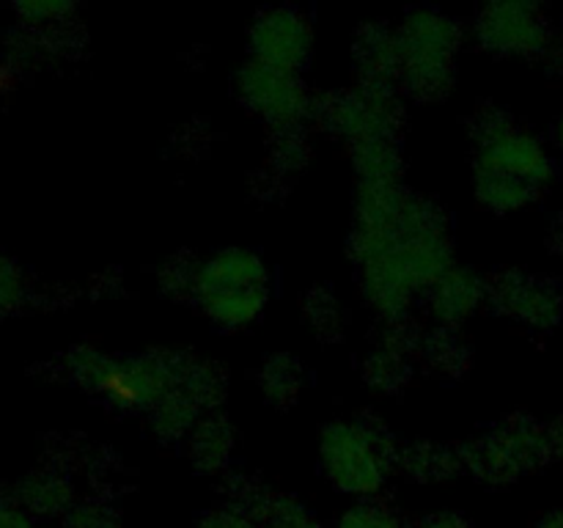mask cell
I'll list each match as a JSON object with an SVG mask.
<instances>
[{"instance_id":"1","label":"cell","mask_w":563,"mask_h":528,"mask_svg":"<svg viewBox=\"0 0 563 528\" xmlns=\"http://www.w3.org/2000/svg\"><path fill=\"white\" fill-rule=\"evenodd\" d=\"M352 256L361 267L368 306L390 322L405 319L412 300L451 267L449 223L438 204L394 185H361L352 229Z\"/></svg>"},{"instance_id":"2","label":"cell","mask_w":563,"mask_h":528,"mask_svg":"<svg viewBox=\"0 0 563 528\" xmlns=\"http://www.w3.org/2000/svg\"><path fill=\"white\" fill-rule=\"evenodd\" d=\"M66 369L75 383L113 407L148 413L176 385L179 355L148 352L137 358H113L93 346H75L66 355Z\"/></svg>"},{"instance_id":"3","label":"cell","mask_w":563,"mask_h":528,"mask_svg":"<svg viewBox=\"0 0 563 528\" xmlns=\"http://www.w3.org/2000/svg\"><path fill=\"white\" fill-rule=\"evenodd\" d=\"M269 292L273 275L256 251L223 248L198 264L192 300L214 324L240 330L262 317Z\"/></svg>"},{"instance_id":"4","label":"cell","mask_w":563,"mask_h":528,"mask_svg":"<svg viewBox=\"0 0 563 528\" xmlns=\"http://www.w3.org/2000/svg\"><path fill=\"white\" fill-rule=\"evenodd\" d=\"M399 72L396 86L418 99H440L454 82V58L462 31L438 9H412L396 28Z\"/></svg>"},{"instance_id":"5","label":"cell","mask_w":563,"mask_h":528,"mask_svg":"<svg viewBox=\"0 0 563 528\" xmlns=\"http://www.w3.org/2000/svg\"><path fill=\"white\" fill-rule=\"evenodd\" d=\"M319 462L341 493L374 495L388 482L396 449L379 424L368 418H339L324 427Z\"/></svg>"},{"instance_id":"6","label":"cell","mask_w":563,"mask_h":528,"mask_svg":"<svg viewBox=\"0 0 563 528\" xmlns=\"http://www.w3.org/2000/svg\"><path fill=\"white\" fill-rule=\"evenodd\" d=\"M462 454V465L484 484L504 487L537 471L553 457L550 429L531 418L511 416L473 438Z\"/></svg>"},{"instance_id":"7","label":"cell","mask_w":563,"mask_h":528,"mask_svg":"<svg viewBox=\"0 0 563 528\" xmlns=\"http://www.w3.org/2000/svg\"><path fill=\"white\" fill-rule=\"evenodd\" d=\"M476 163L473 170H493L542 190L555 176V163L548 146L533 132L517 124L506 110L478 108L473 116Z\"/></svg>"},{"instance_id":"8","label":"cell","mask_w":563,"mask_h":528,"mask_svg":"<svg viewBox=\"0 0 563 528\" xmlns=\"http://www.w3.org/2000/svg\"><path fill=\"white\" fill-rule=\"evenodd\" d=\"M313 116L350 146L366 141H396L401 127V102L394 86H366L328 94L313 102Z\"/></svg>"},{"instance_id":"9","label":"cell","mask_w":563,"mask_h":528,"mask_svg":"<svg viewBox=\"0 0 563 528\" xmlns=\"http://www.w3.org/2000/svg\"><path fill=\"white\" fill-rule=\"evenodd\" d=\"M236 94L247 110L267 121L275 132L300 130L302 121L313 116V99L297 75L262 61H247L236 72Z\"/></svg>"},{"instance_id":"10","label":"cell","mask_w":563,"mask_h":528,"mask_svg":"<svg viewBox=\"0 0 563 528\" xmlns=\"http://www.w3.org/2000/svg\"><path fill=\"white\" fill-rule=\"evenodd\" d=\"M476 36L482 47L498 55H542L553 42L544 11L526 0L484 6L476 16Z\"/></svg>"},{"instance_id":"11","label":"cell","mask_w":563,"mask_h":528,"mask_svg":"<svg viewBox=\"0 0 563 528\" xmlns=\"http://www.w3.org/2000/svg\"><path fill=\"white\" fill-rule=\"evenodd\" d=\"M253 61L297 75L311 61L313 28L308 14L295 6H273L258 11L247 31Z\"/></svg>"},{"instance_id":"12","label":"cell","mask_w":563,"mask_h":528,"mask_svg":"<svg viewBox=\"0 0 563 528\" xmlns=\"http://www.w3.org/2000/svg\"><path fill=\"white\" fill-rule=\"evenodd\" d=\"M487 297L500 314L533 330H548L563 317V292L559 284L542 275L509 273L495 275L487 286Z\"/></svg>"},{"instance_id":"13","label":"cell","mask_w":563,"mask_h":528,"mask_svg":"<svg viewBox=\"0 0 563 528\" xmlns=\"http://www.w3.org/2000/svg\"><path fill=\"white\" fill-rule=\"evenodd\" d=\"M229 506L240 509L262 528H324L300 498L275 493L267 484L247 476H236L229 484Z\"/></svg>"},{"instance_id":"14","label":"cell","mask_w":563,"mask_h":528,"mask_svg":"<svg viewBox=\"0 0 563 528\" xmlns=\"http://www.w3.org/2000/svg\"><path fill=\"white\" fill-rule=\"evenodd\" d=\"M484 297H487V284L473 270L451 264L427 289V306L429 314L451 330L454 324H462L467 317H473Z\"/></svg>"},{"instance_id":"15","label":"cell","mask_w":563,"mask_h":528,"mask_svg":"<svg viewBox=\"0 0 563 528\" xmlns=\"http://www.w3.org/2000/svg\"><path fill=\"white\" fill-rule=\"evenodd\" d=\"M16 504L33 517H64L75 506V484L60 468H38L11 490Z\"/></svg>"},{"instance_id":"16","label":"cell","mask_w":563,"mask_h":528,"mask_svg":"<svg viewBox=\"0 0 563 528\" xmlns=\"http://www.w3.org/2000/svg\"><path fill=\"white\" fill-rule=\"evenodd\" d=\"M355 64L361 72V82L366 86H396V72H399L396 28L383 25V22L361 28L355 38Z\"/></svg>"},{"instance_id":"17","label":"cell","mask_w":563,"mask_h":528,"mask_svg":"<svg viewBox=\"0 0 563 528\" xmlns=\"http://www.w3.org/2000/svg\"><path fill=\"white\" fill-rule=\"evenodd\" d=\"M234 429L218 413H207L198 418V424L185 438L187 454L201 473L223 471L234 457Z\"/></svg>"},{"instance_id":"18","label":"cell","mask_w":563,"mask_h":528,"mask_svg":"<svg viewBox=\"0 0 563 528\" xmlns=\"http://www.w3.org/2000/svg\"><path fill=\"white\" fill-rule=\"evenodd\" d=\"M396 465L418 482H443L462 468V454L438 443H412L396 454Z\"/></svg>"},{"instance_id":"19","label":"cell","mask_w":563,"mask_h":528,"mask_svg":"<svg viewBox=\"0 0 563 528\" xmlns=\"http://www.w3.org/2000/svg\"><path fill=\"white\" fill-rule=\"evenodd\" d=\"M352 163L361 174V185H394L401 176V157L396 141L355 143Z\"/></svg>"},{"instance_id":"20","label":"cell","mask_w":563,"mask_h":528,"mask_svg":"<svg viewBox=\"0 0 563 528\" xmlns=\"http://www.w3.org/2000/svg\"><path fill=\"white\" fill-rule=\"evenodd\" d=\"M258 385L264 399L278 407H289L306 385V369L291 355H273L258 372Z\"/></svg>"},{"instance_id":"21","label":"cell","mask_w":563,"mask_h":528,"mask_svg":"<svg viewBox=\"0 0 563 528\" xmlns=\"http://www.w3.org/2000/svg\"><path fill=\"white\" fill-rule=\"evenodd\" d=\"M302 311H306L308 324H311L313 333H317L319 339H341V333H344L346 328V311L333 292L313 289L311 295L306 297V302H302Z\"/></svg>"},{"instance_id":"22","label":"cell","mask_w":563,"mask_h":528,"mask_svg":"<svg viewBox=\"0 0 563 528\" xmlns=\"http://www.w3.org/2000/svg\"><path fill=\"white\" fill-rule=\"evenodd\" d=\"M418 350L423 352V361L429 363L432 372L440 374H460L465 369V346L460 344L454 333L449 328L438 330L434 336H429L427 341H421Z\"/></svg>"},{"instance_id":"23","label":"cell","mask_w":563,"mask_h":528,"mask_svg":"<svg viewBox=\"0 0 563 528\" xmlns=\"http://www.w3.org/2000/svg\"><path fill=\"white\" fill-rule=\"evenodd\" d=\"M75 6L64 3V0H25V3H16V16L31 31H58V28H69V20L75 16Z\"/></svg>"},{"instance_id":"24","label":"cell","mask_w":563,"mask_h":528,"mask_svg":"<svg viewBox=\"0 0 563 528\" xmlns=\"http://www.w3.org/2000/svg\"><path fill=\"white\" fill-rule=\"evenodd\" d=\"M27 295H31V286H27L22 267L14 258L0 253V317L20 311L25 306Z\"/></svg>"},{"instance_id":"25","label":"cell","mask_w":563,"mask_h":528,"mask_svg":"<svg viewBox=\"0 0 563 528\" xmlns=\"http://www.w3.org/2000/svg\"><path fill=\"white\" fill-rule=\"evenodd\" d=\"M60 528H124L115 509H110L104 501H82L75 504L64 517Z\"/></svg>"},{"instance_id":"26","label":"cell","mask_w":563,"mask_h":528,"mask_svg":"<svg viewBox=\"0 0 563 528\" xmlns=\"http://www.w3.org/2000/svg\"><path fill=\"white\" fill-rule=\"evenodd\" d=\"M339 528H410L383 504H357L339 520Z\"/></svg>"},{"instance_id":"27","label":"cell","mask_w":563,"mask_h":528,"mask_svg":"<svg viewBox=\"0 0 563 528\" xmlns=\"http://www.w3.org/2000/svg\"><path fill=\"white\" fill-rule=\"evenodd\" d=\"M198 264L192 258H170L168 264H163L159 270V284L165 292H170L174 297H192L196 295V278H198Z\"/></svg>"},{"instance_id":"28","label":"cell","mask_w":563,"mask_h":528,"mask_svg":"<svg viewBox=\"0 0 563 528\" xmlns=\"http://www.w3.org/2000/svg\"><path fill=\"white\" fill-rule=\"evenodd\" d=\"M308 157V143L300 135V130L291 132H275V148L273 160L280 170H295L306 163Z\"/></svg>"},{"instance_id":"29","label":"cell","mask_w":563,"mask_h":528,"mask_svg":"<svg viewBox=\"0 0 563 528\" xmlns=\"http://www.w3.org/2000/svg\"><path fill=\"white\" fill-rule=\"evenodd\" d=\"M198 528H262L256 520H251L247 515H242L234 506H218V509L207 512V515L198 520Z\"/></svg>"},{"instance_id":"30","label":"cell","mask_w":563,"mask_h":528,"mask_svg":"<svg viewBox=\"0 0 563 528\" xmlns=\"http://www.w3.org/2000/svg\"><path fill=\"white\" fill-rule=\"evenodd\" d=\"M0 528H36V517L27 515L20 504L14 501V495L0 501Z\"/></svg>"},{"instance_id":"31","label":"cell","mask_w":563,"mask_h":528,"mask_svg":"<svg viewBox=\"0 0 563 528\" xmlns=\"http://www.w3.org/2000/svg\"><path fill=\"white\" fill-rule=\"evenodd\" d=\"M416 528H471V522L456 512H434V515L423 517Z\"/></svg>"},{"instance_id":"32","label":"cell","mask_w":563,"mask_h":528,"mask_svg":"<svg viewBox=\"0 0 563 528\" xmlns=\"http://www.w3.org/2000/svg\"><path fill=\"white\" fill-rule=\"evenodd\" d=\"M16 80H20V75H16V66L0 64V97H5V94L14 91Z\"/></svg>"},{"instance_id":"33","label":"cell","mask_w":563,"mask_h":528,"mask_svg":"<svg viewBox=\"0 0 563 528\" xmlns=\"http://www.w3.org/2000/svg\"><path fill=\"white\" fill-rule=\"evenodd\" d=\"M550 446H553V457H559L563 462V418L550 427Z\"/></svg>"},{"instance_id":"34","label":"cell","mask_w":563,"mask_h":528,"mask_svg":"<svg viewBox=\"0 0 563 528\" xmlns=\"http://www.w3.org/2000/svg\"><path fill=\"white\" fill-rule=\"evenodd\" d=\"M550 242H553L555 251H559L563 256V215H561V218H555L553 231H550Z\"/></svg>"},{"instance_id":"35","label":"cell","mask_w":563,"mask_h":528,"mask_svg":"<svg viewBox=\"0 0 563 528\" xmlns=\"http://www.w3.org/2000/svg\"><path fill=\"white\" fill-rule=\"evenodd\" d=\"M537 528H563V509L544 515L542 520L537 522Z\"/></svg>"},{"instance_id":"36","label":"cell","mask_w":563,"mask_h":528,"mask_svg":"<svg viewBox=\"0 0 563 528\" xmlns=\"http://www.w3.org/2000/svg\"><path fill=\"white\" fill-rule=\"evenodd\" d=\"M559 143H561V148H563V113H561V119H559Z\"/></svg>"}]
</instances>
